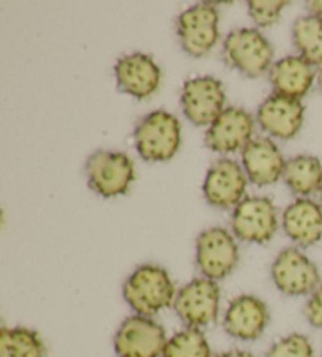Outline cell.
<instances>
[{
  "mask_svg": "<svg viewBox=\"0 0 322 357\" xmlns=\"http://www.w3.org/2000/svg\"><path fill=\"white\" fill-rule=\"evenodd\" d=\"M46 344L36 331L27 328H2L0 357H46Z\"/></svg>",
  "mask_w": 322,
  "mask_h": 357,
  "instance_id": "44dd1931",
  "label": "cell"
},
{
  "mask_svg": "<svg viewBox=\"0 0 322 357\" xmlns=\"http://www.w3.org/2000/svg\"><path fill=\"white\" fill-rule=\"evenodd\" d=\"M318 85H319L321 91H322V70L319 71V76H318Z\"/></svg>",
  "mask_w": 322,
  "mask_h": 357,
  "instance_id": "f1b7e54d",
  "label": "cell"
},
{
  "mask_svg": "<svg viewBox=\"0 0 322 357\" xmlns=\"http://www.w3.org/2000/svg\"><path fill=\"white\" fill-rule=\"evenodd\" d=\"M293 43L308 63L322 66V20L312 15L299 17L293 26Z\"/></svg>",
  "mask_w": 322,
  "mask_h": 357,
  "instance_id": "7402d4cb",
  "label": "cell"
},
{
  "mask_svg": "<svg viewBox=\"0 0 322 357\" xmlns=\"http://www.w3.org/2000/svg\"><path fill=\"white\" fill-rule=\"evenodd\" d=\"M266 357H314V349L307 335L294 332L272 344Z\"/></svg>",
  "mask_w": 322,
  "mask_h": 357,
  "instance_id": "cb8c5ba5",
  "label": "cell"
},
{
  "mask_svg": "<svg viewBox=\"0 0 322 357\" xmlns=\"http://www.w3.org/2000/svg\"><path fill=\"white\" fill-rule=\"evenodd\" d=\"M303 313H305V318L313 328L322 329V285H319L314 293L309 294Z\"/></svg>",
  "mask_w": 322,
  "mask_h": 357,
  "instance_id": "484cf974",
  "label": "cell"
},
{
  "mask_svg": "<svg viewBox=\"0 0 322 357\" xmlns=\"http://www.w3.org/2000/svg\"><path fill=\"white\" fill-rule=\"evenodd\" d=\"M179 45L192 57H203L219 40V11L214 5L198 3L178 16Z\"/></svg>",
  "mask_w": 322,
  "mask_h": 357,
  "instance_id": "ba28073f",
  "label": "cell"
},
{
  "mask_svg": "<svg viewBox=\"0 0 322 357\" xmlns=\"http://www.w3.org/2000/svg\"><path fill=\"white\" fill-rule=\"evenodd\" d=\"M270 321V313L263 299L240 294L231 299L224 317V329L238 340L252 342L263 335Z\"/></svg>",
  "mask_w": 322,
  "mask_h": 357,
  "instance_id": "5bb4252c",
  "label": "cell"
},
{
  "mask_svg": "<svg viewBox=\"0 0 322 357\" xmlns=\"http://www.w3.org/2000/svg\"><path fill=\"white\" fill-rule=\"evenodd\" d=\"M183 112L197 126L213 125L225 110L224 85L213 76L189 79L181 91Z\"/></svg>",
  "mask_w": 322,
  "mask_h": 357,
  "instance_id": "8fae6325",
  "label": "cell"
},
{
  "mask_svg": "<svg viewBox=\"0 0 322 357\" xmlns=\"http://www.w3.org/2000/svg\"><path fill=\"white\" fill-rule=\"evenodd\" d=\"M283 229L300 248H309L322 239V209L312 199L300 197L283 213Z\"/></svg>",
  "mask_w": 322,
  "mask_h": 357,
  "instance_id": "ac0fdd59",
  "label": "cell"
},
{
  "mask_svg": "<svg viewBox=\"0 0 322 357\" xmlns=\"http://www.w3.org/2000/svg\"><path fill=\"white\" fill-rule=\"evenodd\" d=\"M167 342L162 326L153 318L134 315L116 331L114 348L118 357H162Z\"/></svg>",
  "mask_w": 322,
  "mask_h": 357,
  "instance_id": "52a82bcc",
  "label": "cell"
},
{
  "mask_svg": "<svg viewBox=\"0 0 322 357\" xmlns=\"http://www.w3.org/2000/svg\"><path fill=\"white\" fill-rule=\"evenodd\" d=\"M197 266L203 277L222 280L230 275L239 261V248L230 231L222 227L204 230L197 238Z\"/></svg>",
  "mask_w": 322,
  "mask_h": 357,
  "instance_id": "8992f818",
  "label": "cell"
},
{
  "mask_svg": "<svg viewBox=\"0 0 322 357\" xmlns=\"http://www.w3.org/2000/svg\"><path fill=\"white\" fill-rule=\"evenodd\" d=\"M233 233L245 243L264 244L278 230L277 209L268 197H245L234 208L231 218Z\"/></svg>",
  "mask_w": 322,
  "mask_h": 357,
  "instance_id": "30bf717a",
  "label": "cell"
},
{
  "mask_svg": "<svg viewBox=\"0 0 322 357\" xmlns=\"http://www.w3.org/2000/svg\"><path fill=\"white\" fill-rule=\"evenodd\" d=\"M321 195H322V189H321Z\"/></svg>",
  "mask_w": 322,
  "mask_h": 357,
  "instance_id": "f546056e",
  "label": "cell"
},
{
  "mask_svg": "<svg viewBox=\"0 0 322 357\" xmlns=\"http://www.w3.org/2000/svg\"><path fill=\"white\" fill-rule=\"evenodd\" d=\"M123 296L135 315L151 318L173 305L176 290L171 277L164 268L144 264L128 277L123 287Z\"/></svg>",
  "mask_w": 322,
  "mask_h": 357,
  "instance_id": "6da1fadb",
  "label": "cell"
},
{
  "mask_svg": "<svg viewBox=\"0 0 322 357\" xmlns=\"http://www.w3.org/2000/svg\"><path fill=\"white\" fill-rule=\"evenodd\" d=\"M286 0H252L249 13L259 27H270L280 20L282 11L288 7Z\"/></svg>",
  "mask_w": 322,
  "mask_h": 357,
  "instance_id": "d4e9b609",
  "label": "cell"
},
{
  "mask_svg": "<svg viewBox=\"0 0 322 357\" xmlns=\"http://www.w3.org/2000/svg\"><path fill=\"white\" fill-rule=\"evenodd\" d=\"M247 189L245 170L233 159H219L210 165L203 184L204 199L220 209L236 208Z\"/></svg>",
  "mask_w": 322,
  "mask_h": 357,
  "instance_id": "7c38bea8",
  "label": "cell"
},
{
  "mask_svg": "<svg viewBox=\"0 0 322 357\" xmlns=\"http://www.w3.org/2000/svg\"><path fill=\"white\" fill-rule=\"evenodd\" d=\"M134 140L135 149L145 161H170L181 144V125L170 112L154 110L135 128Z\"/></svg>",
  "mask_w": 322,
  "mask_h": 357,
  "instance_id": "7a4b0ae2",
  "label": "cell"
},
{
  "mask_svg": "<svg viewBox=\"0 0 322 357\" xmlns=\"http://www.w3.org/2000/svg\"><path fill=\"white\" fill-rule=\"evenodd\" d=\"M173 309L187 328L201 329L213 324L220 309L219 283L208 277L190 280L176 293Z\"/></svg>",
  "mask_w": 322,
  "mask_h": 357,
  "instance_id": "277c9868",
  "label": "cell"
},
{
  "mask_svg": "<svg viewBox=\"0 0 322 357\" xmlns=\"http://www.w3.org/2000/svg\"><path fill=\"white\" fill-rule=\"evenodd\" d=\"M85 169L89 186L105 199L126 194L135 178L132 159L121 151H95Z\"/></svg>",
  "mask_w": 322,
  "mask_h": 357,
  "instance_id": "5b68a950",
  "label": "cell"
},
{
  "mask_svg": "<svg viewBox=\"0 0 322 357\" xmlns=\"http://www.w3.org/2000/svg\"><path fill=\"white\" fill-rule=\"evenodd\" d=\"M269 81L274 87V93L302 100L314 81L313 65L300 55H289L272 65Z\"/></svg>",
  "mask_w": 322,
  "mask_h": 357,
  "instance_id": "d6986e66",
  "label": "cell"
},
{
  "mask_svg": "<svg viewBox=\"0 0 322 357\" xmlns=\"http://www.w3.org/2000/svg\"><path fill=\"white\" fill-rule=\"evenodd\" d=\"M214 357H255V356L244 349H230V351H224V353H220Z\"/></svg>",
  "mask_w": 322,
  "mask_h": 357,
  "instance_id": "83f0119b",
  "label": "cell"
},
{
  "mask_svg": "<svg viewBox=\"0 0 322 357\" xmlns=\"http://www.w3.org/2000/svg\"><path fill=\"white\" fill-rule=\"evenodd\" d=\"M116 85L123 93L145 100L159 89L160 68L150 55L135 52L115 63Z\"/></svg>",
  "mask_w": 322,
  "mask_h": 357,
  "instance_id": "2e32d148",
  "label": "cell"
},
{
  "mask_svg": "<svg viewBox=\"0 0 322 357\" xmlns=\"http://www.w3.org/2000/svg\"><path fill=\"white\" fill-rule=\"evenodd\" d=\"M243 165L256 186H270L283 176L284 162L278 146L270 139H255L243 150Z\"/></svg>",
  "mask_w": 322,
  "mask_h": 357,
  "instance_id": "e0dca14e",
  "label": "cell"
},
{
  "mask_svg": "<svg viewBox=\"0 0 322 357\" xmlns=\"http://www.w3.org/2000/svg\"><path fill=\"white\" fill-rule=\"evenodd\" d=\"M162 357H213V353L203 332L187 328L169 338Z\"/></svg>",
  "mask_w": 322,
  "mask_h": 357,
  "instance_id": "603a6c76",
  "label": "cell"
},
{
  "mask_svg": "<svg viewBox=\"0 0 322 357\" xmlns=\"http://www.w3.org/2000/svg\"><path fill=\"white\" fill-rule=\"evenodd\" d=\"M307 8L309 13H312V16L322 20V0H312V2H307Z\"/></svg>",
  "mask_w": 322,
  "mask_h": 357,
  "instance_id": "4316f807",
  "label": "cell"
},
{
  "mask_svg": "<svg viewBox=\"0 0 322 357\" xmlns=\"http://www.w3.org/2000/svg\"><path fill=\"white\" fill-rule=\"evenodd\" d=\"M305 116L300 100L272 93L258 107L256 120L266 132L277 139L289 140L299 134Z\"/></svg>",
  "mask_w": 322,
  "mask_h": 357,
  "instance_id": "9a60e30c",
  "label": "cell"
},
{
  "mask_svg": "<svg viewBox=\"0 0 322 357\" xmlns=\"http://www.w3.org/2000/svg\"><path fill=\"white\" fill-rule=\"evenodd\" d=\"M255 120L240 107H227L204 134V145L215 153L244 150L252 142Z\"/></svg>",
  "mask_w": 322,
  "mask_h": 357,
  "instance_id": "4fadbf2b",
  "label": "cell"
},
{
  "mask_svg": "<svg viewBox=\"0 0 322 357\" xmlns=\"http://www.w3.org/2000/svg\"><path fill=\"white\" fill-rule=\"evenodd\" d=\"M283 180L294 194L309 195L322 189V164L316 156L299 155L286 161Z\"/></svg>",
  "mask_w": 322,
  "mask_h": 357,
  "instance_id": "ffe728a7",
  "label": "cell"
},
{
  "mask_svg": "<svg viewBox=\"0 0 322 357\" xmlns=\"http://www.w3.org/2000/svg\"><path fill=\"white\" fill-rule=\"evenodd\" d=\"M224 59L247 77H259L270 71L274 47L256 29H236L224 43Z\"/></svg>",
  "mask_w": 322,
  "mask_h": 357,
  "instance_id": "3957f363",
  "label": "cell"
},
{
  "mask_svg": "<svg viewBox=\"0 0 322 357\" xmlns=\"http://www.w3.org/2000/svg\"><path fill=\"white\" fill-rule=\"evenodd\" d=\"M272 280L283 294L305 296L318 290L321 283L319 269L297 248H286L272 263Z\"/></svg>",
  "mask_w": 322,
  "mask_h": 357,
  "instance_id": "9c48e42d",
  "label": "cell"
}]
</instances>
